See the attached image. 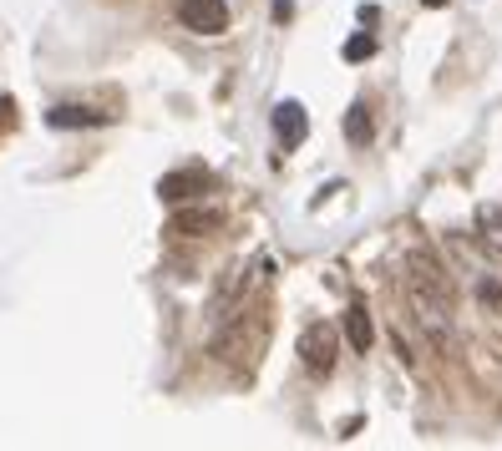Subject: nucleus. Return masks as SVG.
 <instances>
[{
	"instance_id": "1",
	"label": "nucleus",
	"mask_w": 502,
	"mask_h": 451,
	"mask_svg": "<svg viewBox=\"0 0 502 451\" xmlns=\"http://www.w3.org/2000/svg\"><path fill=\"white\" fill-rule=\"evenodd\" d=\"M406 295H411V310H416V320L426 325V335H437V340H447L452 335V280H447V269L431 259L426 249H416L406 259Z\"/></svg>"
},
{
	"instance_id": "2",
	"label": "nucleus",
	"mask_w": 502,
	"mask_h": 451,
	"mask_svg": "<svg viewBox=\"0 0 502 451\" xmlns=\"http://www.w3.org/2000/svg\"><path fill=\"white\" fill-rule=\"evenodd\" d=\"M335 355H340V335L325 320H314V325L299 330V360H305L310 375H330L335 371Z\"/></svg>"
},
{
	"instance_id": "3",
	"label": "nucleus",
	"mask_w": 502,
	"mask_h": 451,
	"mask_svg": "<svg viewBox=\"0 0 502 451\" xmlns=\"http://www.w3.org/2000/svg\"><path fill=\"white\" fill-rule=\"evenodd\" d=\"M178 16H183V26L198 31V36H223L229 31V5H223V0H183Z\"/></svg>"
},
{
	"instance_id": "4",
	"label": "nucleus",
	"mask_w": 502,
	"mask_h": 451,
	"mask_svg": "<svg viewBox=\"0 0 502 451\" xmlns=\"http://www.w3.org/2000/svg\"><path fill=\"white\" fill-rule=\"evenodd\" d=\"M274 132H280L284 147H299V142H305V132H310L305 107H299V102H280V107H274Z\"/></svg>"
},
{
	"instance_id": "5",
	"label": "nucleus",
	"mask_w": 502,
	"mask_h": 451,
	"mask_svg": "<svg viewBox=\"0 0 502 451\" xmlns=\"http://www.w3.org/2000/svg\"><path fill=\"white\" fill-rule=\"evenodd\" d=\"M477 234H482V249L502 259V208L498 203H482L477 208Z\"/></svg>"
},
{
	"instance_id": "6",
	"label": "nucleus",
	"mask_w": 502,
	"mask_h": 451,
	"mask_svg": "<svg viewBox=\"0 0 502 451\" xmlns=\"http://www.w3.org/2000/svg\"><path fill=\"white\" fill-rule=\"evenodd\" d=\"M46 122L51 127H107L112 117L107 112H92V107H51Z\"/></svg>"
},
{
	"instance_id": "7",
	"label": "nucleus",
	"mask_w": 502,
	"mask_h": 451,
	"mask_svg": "<svg viewBox=\"0 0 502 451\" xmlns=\"http://www.w3.org/2000/svg\"><path fill=\"white\" fill-rule=\"evenodd\" d=\"M346 340H350V350H371V340H376V330H371V314H365V305H350L346 310Z\"/></svg>"
},
{
	"instance_id": "8",
	"label": "nucleus",
	"mask_w": 502,
	"mask_h": 451,
	"mask_svg": "<svg viewBox=\"0 0 502 451\" xmlns=\"http://www.w3.org/2000/svg\"><path fill=\"white\" fill-rule=\"evenodd\" d=\"M219 223H223L219 208H193V213L173 218V234H204V229H219Z\"/></svg>"
},
{
	"instance_id": "9",
	"label": "nucleus",
	"mask_w": 502,
	"mask_h": 451,
	"mask_svg": "<svg viewBox=\"0 0 502 451\" xmlns=\"http://www.w3.org/2000/svg\"><path fill=\"white\" fill-rule=\"evenodd\" d=\"M193 188H198V178H183V172H168V178L157 183V198H163V203H183V198H193Z\"/></svg>"
},
{
	"instance_id": "10",
	"label": "nucleus",
	"mask_w": 502,
	"mask_h": 451,
	"mask_svg": "<svg viewBox=\"0 0 502 451\" xmlns=\"http://www.w3.org/2000/svg\"><path fill=\"white\" fill-rule=\"evenodd\" d=\"M346 138L361 147V142H371V112H365V102H356V107L346 112Z\"/></svg>"
},
{
	"instance_id": "11",
	"label": "nucleus",
	"mask_w": 502,
	"mask_h": 451,
	"mask_svg": "<svg viewBox=\"0 0 502 451\" xmlns=\"http://www.w3.org/2000/svg\"><path fill=\"white\" fill-rule=\"evenodd\" d=\"M376 56V36L371 31H361V36H350L346 41V62H371Z\"/></svg>"
},
{
	"instance_id": "12",
	"label": "nucleus",
	"mask_w": 502,
	"mask_h": 451,
	"mask_svg": "<svg viewBox=\"0 0 502 451\" xmlns=\"http://www.w3.org/2000/svg\"><path fill=\"white\" fill-rule=\"evenodd\" d=\"M422 5H431V11H437V5H447V0H422Z\"/></svg>"
}]
</instances>
